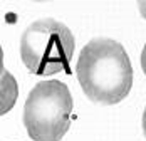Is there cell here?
I'll return each instance as SVG.
<instances>
[{"mask_svg": "<svg viewBox=\"0 0 146 141\" xmlns=\"http://www.w3.org/2000/svg\"><path fill=\"white\" fill-rule=\"evenodd\" d=\"M76 76L84 94L99 104H117L133 86L131 61L124 47L114 39L89 41L77 59Z\"/></svg>", "mask_w": 146, "mask_h": 141, "instance_id": "cell-1", "label": "cell"}, {"mask_svg": "<svg viewBox=\"0 0 146 141\" xmlns=\"http://www.w3.org/2000/svg\"><path fill=\"white\" fill-rule=\"evenodd\" d=\"M72 32L54 19L32 22L20 37V59L30 74L52 76L69 69L74 54Z\"/></svg>", "mask_w": 146, "mask_h": 141, "instance_id": "cell-2", "label": "cell"}, {"mask_svg": "<svg viewBox=\"0 0 146 141\" xmlns=\"http://www.w3.org/2000/svg\"><path fill=\"white\" fill-rule=\"evenodd\" d=\"M72 96L60 81H42L30 89L24 124L34 141H60L71 126Z\"/></svg>", "mask_w": 146, "mask_h": 141, "instance_id": "cell-3", "label": "cell"}, {"mask_svg": "<svg viewBox=\"0 0 146 141\" xmlns=\"http://www.w3.org/2000/svg\"><path fill=\"white\" fill-rule=\"evenodd\" d=\"M139 62H141V69H143V72H145V76H146V44H145V47H143V52H141V57H139Z\"/></svg>", "mask_w": 146, "mask_h": 141, "instance_id": "cell-4", "label": "cell"}, {"mask_svg": "<svg viewBox=\"0 0 146 141\" xmlns=\"http://www.w3.org/2000/svg\"><path fill=\"white\" fill-rule=\"evenodd\" d=\"M138 9H139L141 15L146 19V2H139V3H138Z\"/></svg>", "mask_w": 146, "mask_h": 141, "instance_id": "cell-5", "label": "cell"}, {"mask_svg": "<svg viewBox=\"0 0 146 141\" xmlns=\"http://www.w3.org/2000/svg\"><path fill=\"white\" fill-rule=\"evenodd\" d=\"M143 133H145V136H146V108H145V111H143Z\"/></svg>", "mask_w": 146, "mask_h": 141, "instance_id": "cell-6", "label": "cell"}]
</instances>
